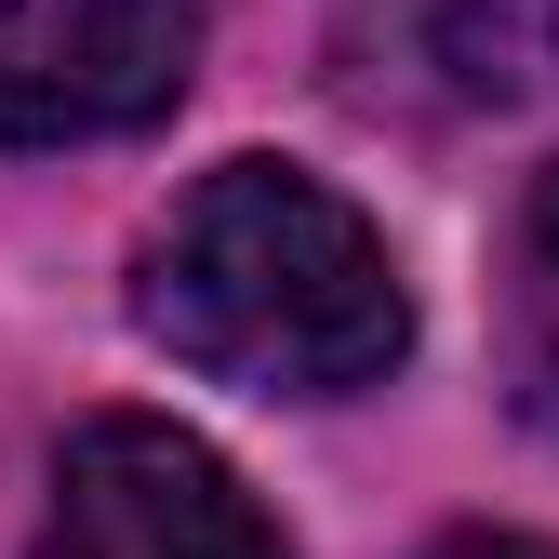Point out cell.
Instances as JSON below:
<instances>
[{"label": "cell", "instance_id": "5b68a950", "mask_svg": "<svg viewBox=\"0 0 559 559\" xmlns=\"http://www.w3.org/2000/svg\"><path fill=\"white\" fill-rule=\"evenodd\" d=\"M440 67H453V94H479V107L559 94V0H453V14H440Z\"/></svg>", "mask_w": 559, "mask_h": 559}, {"label": "cell", "instance_id": "6da1fadb", "mask_svg": "<svg viewBox=\"0 0 559 559\" xmlns=\"http://www.w3.org/2000/svg\"><path fill=\"white\" fill-rule=\"evenodd\" d=\"M133 320L240 400H360L413 360L386 227L307 160H214L133 253Z\"/></svg>", "mask_w": 559, "mask_h": 559}, {"label": "cell", "instance_id": "8992f818", "mask_svg": "<svg viewBox=\"0 0 559 559\" xmlns=\"http://www.w3.org/2000/svg\"><path fill=\"white\" fill-rule=\"evenodd\" d=\"M427 559H559V546H533V533H440Z\"/></svg>", "mask_w": 559, "mask_h": 559}, {"label": "cell", "instance_id": "7a4b0ae2", "mask_svg": "<svg viewBox=\"0 0 559 559\" xmlns=\"http://www.w3.org/2000/svg\"><path fill=\"white\" fill-rule=\"evenodd\" d=\"M27 559H294V533L174 413H81L53 453V520Z\"/></svg>", "mask_w": 559, "mask_h": 559}, {"label": "cell", "instance_id": "3957f363", "mask_svg": "<svg viewBox=\"0 0 559 559\" xmlns=\"http://www.w3.org/2000/svg\"><path fill=\"white\" fill-rule=\"evenodd\" d=\"M200 81V0H0V147H107Z\"/></svg>", "mask_w": 559, "mask_h": 559}, {"label": "cell", "instance_id": "277c9868", "mask_svg": "<svg viewBox=\"0 0 559 559\" xmlns=\"http://www.w3.org/2000/svg\"><path fill=\"white\" fill-rule=\"evenodd\" d=\"M507 386L520 413L559 440V160L520 200V240H507Z\"/></svg>", "mask_w": 559, "mask_h": 559}]
</instances>
